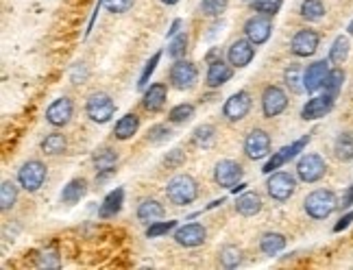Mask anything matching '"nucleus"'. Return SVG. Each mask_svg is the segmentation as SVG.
<instances>
[{
  "label": "nucleus",
  "mask_w": 353,
  "mask_h": 270,
  "mask_svg": "<svg viewBox=\"0 0 353 270\" xmlns=\"http://www.w3.org/2000/svg\"><path fill=\"white\" fill-rule=\"evenodd\" d=\"M338 207H340V203H338L336 194L332 190H325V188L310 192L304 201V210L312 221H325V218H330Z\"/></svg>",
  "instance_id": "f257e3e1"
},
{
  "label": "nucleus",
  "mask_w": 353,
  "mask_h": 270,
  "mask_svg": "<svg viewBox=\"0 0 353 270\" xmlns=\"http://www.w3.org/2000/svg\"><path fill=\"white\" fill-rule=\"evenodd\" d=\"M166 196L176 207L192 205L198 199V183L190 175H174L166 185Z\"/></svg>",
  "instance_id": "f03ea898"
},
{
  "label": "nucleus",
  "mask_w": 353,
  "mask_h": 270,
  "mask_svg": "<svg viewBox=\"0 0 353 270\" xmlns=\"http://www.w3.org/2000/svg\"><path fill=\"white\" fill-rule=\"evenodd\" d=\"M85 113L92 122L105 124L113 118V113H116V102L105 92H92L85 100Z\"/></svg>",
  "instance_id": "7ed1b4c3"
},
{
  "label": "nucleus",
  "mask_w": 353,
  "mask_h": 270,
  "mask_svg": "<svg viewBox=\"0 0 353 270\" xmlns=\"http://www.w3.org/2000/svg\"><path fill=\"white\" fill-rule=\"evenodd\" d=\"M266 192H269V196L273 201H277V203L290 201L295 192H297V179H295V175H290L286 170L271 172L269 181H266Z\"/></svg>",
  "instance_id": "20e7f679"
},
{
  "label": "nucleus",
  "mask_w": 353,
  "mask_h": 270,
  "mask_svg": "<svg viewBox=\"0 0 353 270\" xmlns=\"http://www.w3.org/2000/svg\"><path fill=\"white\" fill-rule=\"evenodd\" d=\"M46 177H48V170H46V164L40 161V159H29L20 166L18 170V183L22 190L27 192H37L44 183H46Z\"/></svg>",
  "instance_id": "39448f33"
},
{
  "label": "nucleus",
  "mask_w": 353,
  "mask_h": 270,
  "mask_svg": "<svg viewBox=\"0 0 353 270\" xmlns=\"http://www.w3.org/2000/svg\"><path fill=\"white\" fill-rule=\"evenodd\" d=\"M327 172V164L319 153H306L297 161V177L304 183H319Z\"/></svg>",
  "instance_id": "423d86ee"
},
{
  "label": "nucleus",
  "mask_w": 353,
  "mask_h": 270,
  "mask_svg": "<svg viewBox=\"0 0 353 270\" xmlns=\"http://www.w3.org/2000/svg\"><path fill=\"white\" fill-rule=\"evenodd\" d=\"M198 81V70L192 61L185 59H174V63L170 66V85L179 92H185V89H192Z\"/></svg>",
  "instance_id": "0eeeda50"
},
{
  "label": "nucleus",
  "mask_w": 353,
  "mask_h": 270,
  "mask_svg": "<svg viewBox=\"0 0 353 270\" xmlns=\"http://www.w3.org/2000/svg\"><path fill=\"white\" fill-rule=\"evenodd\" d=\"M288 107V94L280 85H269L262 92V113L264 118H277Z\"/></svg>",
  "instance_id": "6e6552de"
},
{
  "label": "nucleus",
  "mask_w": 353,
  "mask_h": 270,
  "mask_svg": "<svg viewBox=\"0 0 353 270\" xmlns=\"http://www.w3.org/2000/svg\"><path fill=\"white\" fill-rule=\"evenodd\" d=\"M271 153V135L264 128H251L244 137V155L249 159H264Z\"/></svg>",
  "instance_id": "1a4fd4ad"
},
{
  "label": "nucleus",
  "mask_w": 353,
  "mask_h": 270,
  "mask_svg": "<svg viewBox=\"0 0 353 270\" xmlns=\"http://www.w3.org/2000/svg\"><path fill=\"white\" fill-rule=\"evenodd\" d=\"M251 105H253L251 94L247 92V89H240V92H236V94H231L229 98H227L225 107H223V115L229 122H240L249 115Z\"/></svg>",
  "instance_id": "9d476101"
},
{
  "label": "nucleus",
  "mask_w": 353,
  "mask_h": 270,
  "mask_svg": "<svg viewBox=\"0 0 353 270\" xmlns=\"http://www.w3.org/2000/svg\"><path fill=\"white\" fill-rule=\"evenodd\" d=\"M319 44H321V35L317 31L301 29V31L295 33L293 42H290V50H293L295 57L308 59V57H312L319 50Z\"/></svg>",
  "instance_id": "9b49d317"
},
{
  "label": "nucleus",
  "mask_w": 353,
  "mask_h": 270,
  "mask_svg": "<svg viewBox=\"0 0 353 270\" xmlns=\"http://www.w3.org/2000/svg\"><path fill=\"white\" fill-rule=\"evenodd\" d=\"M310 144V135H304V137H299V139H295L293 144H288V146H284L282 150H277L275 155L266 161V166H264V172L266 175H271V172H275L277 168H282V166H286L290 159H295L301 150H304L306 146Z\"/></svg>",
  "instance_id": "f8f14e48"
},
{
  "label": "nucleus",
  "mask_w": 353,
  "mask_h": 270,
  "mask_svg": "<svg viewBox=\"0 0 353 270\" xmlns=\"http://www.w3.org/2000/svg\"><path fill=\"white\" fill-rule=\"evenodd\" d=\"M207 240V229L201 223H187L174 229V242L185 249H196Z\"/></svg>",
  "instance_id": "ddd939ff"
},
{
  "label": "nucleus",
  "mask_w": 353,
  "mask_h": 270,
  "mask_svg": "<svg viewBox=\"0 0 353 270\" xmlns=\"http://www.w3.org/2000/svg\"><path fill=\"white\" fill-rule=\"evenodd\" d=\"M273 33V20L271 16H264V14H258L253 18H249L244 22V35L249 37L251 42L255 46H262L269 42V37Z\"/></svg>",
  "instance_id": "4468645a"
},
{
  "label": "nucleus",
  "mask_w": 353,
  "mask_h": 270,
  "mask_svg": "<svg viewBox=\"0 0 353 270\" xmlns=\"http://www.w3.org/2000/svg\"><path fill=\"white\" fill-rule=\"evenodd\" d=\"M72 115H74V102L70 98H66V96H61V98L53 100L48 105V109H46V122L50 126L61 128V126H66L72 120Z\"/></svg>",
  "instance_id": "2eb2a0df"
},
{
  "label": "nucleus",
  "mask_w": 353,
  "mask_h": 270,
  "mask_svg": "<svg viewBox=\"0 0 353 270\" xmlns=\"http://www.w3.org/2000/svg\"><path fill=\"white\" fill-rule=\"evenodd\" d=\"M242 179V166L234 159H220L214 168V181L220 188H234Z\"/></svg>",
  "instance_id": "dca6fc26"
},
{
  "label": "nucleus",
  "mask_w": 353,
  "mask_h": 270,
  "mask_svg": "<svg viewBox=\"0 0 353 270\" xmlns=\"http://www.w3.org/2000/svg\"><path fill=\"white\" fill-rule=\"evenodd\" d=\"M255 57V44L249 40V37H242V40H236L229 50H227V61L231 63L234 68H247L251 61Z\"/></svg>",
  "instance_id": "f3484780"
},
{
  "label": "nucleus",
  "mask_w": 353,
  "mask_h": 270,
  "mask_svg": "<svg viewBox=\"0 0 353 270\" xmlns=\"http://www.w3.org/2000/svg\"><path fill=\"white\" fill-rule=\"evenodd\" d=\"M334 102H336V96L327 94V92H323L319 96H312L304 105V109H301V118L304 120H319L334 109Z\"/></svg>",
  "instance_id": "a211bd4d"
},
{
  "label": "nucleus",
  "mask_w": 353,
  "mask_h": 270,
  "mask_svg": "<svg viewBox=\"0 0 353 270\" xmlns=\"http://www.w3.org/2000/svg\"><path fill=\"white\" fill-rule=\"evenodd\" d=\"M327 72H330V59H319L310 63V66L306 68V74H304V81H306V92L308 94H314L319 92V89L323 87L325 79H327Z\"/></svg>",
  "instance_id": "6ab92c4d"
},
{
  "label": "nucleus",
  "mask_w": 353,
  "mask_h": 270,
  "mask_svg": "<svg viewBox=\"0 0 353 270\" xmlns=\"http://www.w3.org/2000/svg\"><path fill=\"white\" fill-rule=\"evenodd\" d=\"M231 76H234V66H231V63L223 61V59H216V61L209 63L205 83H207V87L216 89V87L225 85L227 81H231Z\"/></svg>",
  "instance_id": "aec40b11"
},
{
  "label": "nucleus",
  "mask_w": 353,
  "mask_h": 270,
  "mask_svg": "<svg viewBox=\"0 0 353 270\" xmlns=\"http://www.w3.org/2000/svg\"><path fill=\"white\" fill-rule=\"evenodd\" d=\"M166 98H168L166 83H153L150 87H146L144 98H142V107L150 113H157V111H161L163 105H166Z\"/></svg>",
  "instance_id": "412c9836"
},
{
  "label": "nucleus",
  "mask_w": 353,
  "mask_h": 270,
  "mask_svg": "<svg viewBox=\"0 0 353 270\" xmlns=\"http://www.w3.org/2000/svg\"><path fill=\"white\" fill-rule=\"evenodd\" d=\"M137 221L144 223V225H150V223H157V221H163V216H166V210H163V205L155 199H144L140 205H137Z\"/></svg>",
  "instance_id": "4be33fe9"
},
{
  "label": "nucleus",
  "mask_w": 353,
  "mask_h": 270,
  "mask_svg": "<svg viewBox=\"0 0 353 270\" xmlns=\"http://www.w3.org/2000/svg\"><path fill=\"white\" fill-rule=\"evenodd\" d=\"M92 164H94L96 172H113L116 170V164H118V153L109 146L96 148L92 155Z\"/></svg>",
  "instance_id": "5701e85b"
},
{
  "label": "nucleus",
  "mask_w": 353,
  "mask_h": 270,
  "mask_svg": "<svg viewBox=\"0 0 353 270\" xmlns=\"http://www.w3.org/2000/svg\"><path fill=\"white\" fill-rule=\"evenodd\" d=\"M122 203H124V190L122 188H116V190H111L109 194L105 196L103 205H100V210H98V216L100 218H116L122 210Z\"/></svg>",
  "instance_id": "b1692460"
},
{
  "label": "nucleus",
  "mask_w": 353,
  "mask_h": 270,
  "mask_svg": "<svg viewBox=\"0 0 353 270\" xmlns=\"http://www.w3.org/2000/svg\"><path fill=\"white\" fill-rule=\"evenodd\" d=\"M236 212L244 216V218H251L262 212V196L258 194V192H244V194L238 196L236 201Z\"/></svg>",
  "instance_id": "393cba45"
},
{
  "label": "nucleus",
  "mask_w": 353,
  "mask_h": 270,
  "mask_svg": "<svg viewBox=\"0 0 353 270\" xmlns=\"http://www.w3.org/2000/svg\"><path fill=\"white\" fill-rule=\"evenodd\" d=\"M286 236L284 234H277V231H266L262 238H260V251L264 255H269V257H275V255H280L284 249H286Z\"/></svg>",
  "instance_id": "a878e982"
},
{
  "label": "nucleus",
  "mask_w": 353,
  "mask_h": 270,
  "mask_svg": "<svg viewBox=\"0 0 353 270\" xmlns=\"http://www.w3.org/2000/svg\"><path fill=\"white\" fill-rule=\"evenodd\" d=\"M306 70L299 66V63H290L284 70V83L293 94H304L306 92V81H304Z\"/></svg>",
  "instance_id": "bb28decb"
},
{
  "label": "nucleus",
  "mask_w": 353,
  "mask_h": 270,
  "mask_svg": "<svg viewBox=\"0 0 353 270\" xmlns=\"http://www.w3.org/2000/svg\"><path fill=\"white\" fill-rule=\"evenodd\" d=\"M87 194V181L85 179H72L68 185H64L61 190V203L68 205H77L81 203V199Z\"/></svg>",
  "instance_id": "cd10ccee"
},
{
  "label": "nucleus",
  "mask_w": 353,
  "mask_h": 270,
  "mask_svg": "<svg viewBox=\"0 0 353 270\" xmlns=\"http://www.w3.org/2000/svg\"><path fill=\"white\" fill-rule=\"evenodd\" d=\"M137 128H140V118L135 113H127L113 126V135L118 139H131L137 133Z\"/></svg>",
  "instance_id": "c85d7f7f"
},
{
  "label": "nucleus",
  "mask_w": 353,
  "mask_h": 270,
  "mask_svg": "<svg viewBox=\"0 0 353 270\" xmlns=\"http://www.w3.org/2000/svg\"><path fill=\"white\" fill-rule=\"evenodd\" d=\"M334 155L338 161H353V131L338 133L334 142Z\"/></svg>",
  "instance_id": "c756f323"
},
{
  "label": "nucleus",
  "mask_w": 353,
  "mask_h": 270,
  "mask_svg": "<svg viewBox=\"0 0 353 270\" xmlns=\"http://www.w3.org/2000/svg\"><path fill=\"white\" fill-rule=\"evenodd\" d=\"M68 148V139L64 133H48L44 139H42V153L44 155H61V153H66Z\"/></svg>",
  "instance_id": "7c9ffc66"
},
{
  "label": "nucleus",
  "mask_w": 353,
  "mask_h": 270,
  "mask_svg": "<svg viewBox=\"0 0 353 270\" xmlns=\"http://www.w3.org/2000/svg\"><path fill=\"white\" fill-rule=\"evenodd\" d=\"M218 260H220L223 268H238L242 264L244 255H242V249L236 247V244H225L218 253Z\"/></svg>",
  "instance_id": "2f4dec72"
},
{
  "label": "nucleus",
  "mask_w": 353,
  "mask_h": 270,
  "mask_svg": "<svg viewBox=\"0 0 353 270\" xmlns=\"http://www.w3.org/2000/svg\"><path fill=\"white\" fill-rule=\"evenodd\" d=\"M351 53V42L347 35H338L332 48H330V63H336V66H340V63H345L347 57Z\"/></svg>",
  "instance_id": "473e14b6"
},
{
  "label": "nucleus",
  "mask_w": 353,
  "mask_h": 270,
  "mask_svg": "<svg viewBox=\"0 0 353 270\" xmlns=\"http://www.w3.org/2000/svg\"><path fill=\"white\" fill-rule=\"evenodd\" d=\"M18 185L14 181H9V179H5V181L0 183V210H3V212H9V210L16 207V203H18Z\"/></svg>",
  "instance_id": "72a5a7b5"
},
{
  "label": "nucleus",
  "mask_w": 353,
  "mask_h": 270,
  "mask_svg": "<svg viewBox=\"0 0 353 270\" xmlns=\"http://www.w3.org/2000/svg\"><path fill=\"white\" fill-rule=\"evenodd\" d=\"M299 14H301V18L308 20V22H319V20L325 18L327 11H325L323 0H304L301 7H299Z\"/></svg>",
  "instance_id": "f704fd0d"
},
{
  "label": "nucleus",
  "mask_w": 353,
  "mask_h": 270,
  "mask_svg": "<svg viewBox=\"0 0 353 270\" xmlns=\"http://www.w3.org/2000/svg\"><path fill=\"white\" fill-rule=\"evenodd\" d=\"M216 139V126L214 124H198L192 131V142L201 148H207Z\"/></svg>",
  "instance_id": "c9c22d12"
},
{
  "label": "nucleus",
  "mask_w": 353,
  "mask_h": 270,
  "mask_svg": "<svg viewBox=\"0 0 353 270\" xmlns=\"http://www.w3.org/2000/svg\"><path fill=\"white\" fill-rule=\"evenodd\" d=\"M343 83H345V70L343 68H330V72H327V79L323 83V89L327 94L332 96H338V92L343 89Z\"/></svg>",
  "instance_id": "e433bc0d"
},
{
  "label": "nucleus",
  "mask_w": 353,
  "mask_h": 270,
  "mask_svg": "<svg viewBox=\"0 0 353 270\" xmlns=\"http://www.w3.org/2000/svg\"><path fill=\"white\" fill-rule=\"evenodd\" d=\"M194 111H196V107L192 105V102H181V105H174V107L170 109L168 120H170L172 124H183V122H187V120L192 118Z\"/></svg>",
  "instance_id": "4c0bfd02"
},
{
  "label": "nucleus",
  "mask_w": 353,
  "mask_h": 270,
  "mask_svg": "<svg viewBox=\"0 0 353 270\" xmlns=\"http://www.w3.org/2000/svg\"><path fill=\"white\" fill-rule=\"evenodd\" d=\"M227 7H229V0H201V14L207 18H220Z\"/></svg>",
  "instance_id": "58836bf2"
},
{
  "label": "nucleus",
  "mask_w": 353,
  "mask_h": 270,
  "mask_svg": "<svg viewBox=\"0 0 353 270\" xmlns=\"http://www.w3.org/2000/svg\"><path fill=\"white\" fill-rule=\"evenodd\" d=\"M187 33H176L174 37H170V44H168V55L172 59H181L187 50Z\"/></svg>",
  "instance_id": "ea45409f"
},
{
  "label": "nucleus",
  "mask_w": 353,
  "mask_h": 270,
  "mask_svg": "<svg viewBox=\"0 0 353 270\" xmlns=\"http://www.w3.org/2000/svg\"><path fill=\"white\" fill-rule=\"evenodd\" d=\"M282 5H284V0H253V3H251L249 7L253 9V11H258V14H264V16H275L277 11L282 9Z\"/></svg>",
  "instance_id": "a19ab883"
},
{
  "label": "nucleus",
  "mask_w": 353,
  "mask_h": 270,
  "mask_svg": "<svg viewBox=\"0 0 353 270\" xmlns=\"http://www.w3.org/2000/svg\"><path fill=\"white\" fill-rule=\"evenodd\" d=\"M172 229H176V221H157V223H150L146 229V238H161L170 234Z\"/></svg>",
  "instance_id": "79ce46f5"
},
{
  "label": "nucleus",
  "mask_w": 353,
  "mask_h": 270,
  "mask_svg": "<svg viewBox=\"0 0 353 270\" xmlns=\"http://www.w3.org/2000/svg\"><path fill=\"white\" fill-rule=\"evenodd\" d=\"M170 135H172V128L168 124H155V126H150L146 139L150 144H159V142H163V139H168Z\"/></svg>",
  "instance_id": "37998d69"
},
{
  "label": "nucleus",
  "mask_w": 353,
  "mask_h": 270,
  "mask_svg": "<svg viewBox=\"0 0 353 270\" xmlns=\"http://www.w3.org/2000/svg\"><path fill=\"white\" fill-rule=\"evenodd\" d=\"M37 266L40 268H59V253L57 249H46L42 251L40 255H37Z\"/></svg>",
  "instance_id": "c03bdc74"
},
{
  "label": "nucleus",
  "mask_w": 353,
  "mask_h": 270,
  "mask_svg": "<svg viewBox=\"0 0 353 270\" xmlns=\"http://www.w3.org/2000/svg\"><path fill=\"white\" fill-rule=\"evenodd\" d=\"M159 59H161V53H155L153 57H150V59L146 61V66H144V70H142V74H140V81H137V87H146V83H148V79H150V74H153L155 68H157Z\"/></svg>",
  "instance_id": "a18cd8bd"
},
{
  "label": "nucleus",
  "mask_w": 353,
  "mask_h": 270,
  "mask_svg": "<svg viewBox=\"0 0 353 270\" xmlns=\"http://www.w3.org/2000/svg\"><path fill=\"white\" fill-rule=\"evenodd\" d=\"M135 0H103V5L107 7V11L111 14H127V11L133 7Z\"/></svg>",
  "instance_id": "49530a36"
},
{
  "label": "nucleus",
  "mask_w": 353,
  "mask_h": 270,
  "mask_svg": "<svg viewBox=\"0 0 353 270\" xmlns=\"http://www.w3.org/2000/svg\"><path fill=\"white\" fill-rule=\"evenodd\" d=\"M87 76H90V70H87V66L83 61H77L74 66L70 68V81L72 83H85Z\"/></svg>",
  "instance_id": "de8ad7c7"
},
{
  "label": "nucleus",
  "mask_w": 353,
  "mask_h": 270,
  "mask_svg": "<svg viewBox=\"0 0 353 270\" xmlns=\"http://www.w3.org/2000/svg\"><path fill=\"white\" fill-rule=\"evenodd\" d=\"M163 161H166L168 168H179V166L185 161V155H183L181 148H174V150H170V155L163 159Z\"/></svg>",
  "instance_id": "09e8293b"
},
{
  "label": "nucleus",
  "mask_w": 353,
  "mask_h": 270,
  "mask_svg": "<svg viewBox=\"0 0 353 270\" xmlns=\"http://www.w3.org/2000/svg\"><path fill=\"white\" fill-rule=\"evenodd\" d=\"M351 223H353V212H349V214H345L343 218H340V221L336 223V227H334V231H336V234H340V231H345Z\"/></svg>",
  "instance_id": "8fccbe9b"
},
{
  "label": "nucleus",
  "mask_w": 353,
  "mask_h": 270,
  "mask_svg": "<svg viewBox=\"0 0 353 270\" xmlns=\"http://www.w3.org/2000/svg\"><path fill=\"white\" fill-rule=\"evenodd\" d=\"M351 205H353V183L347 188V192L343 194V201H340V207H343V210L351 207Z\"/></svg>",
  "instance_id": "3c124183"
},
{
  "label": "nucleus",
  "mask_w": 353,
  "mask_h": 270,
  "mask_svg": "<svg viewBox=\"0 0 353 270\" xmlns=\"http://www.w3.org/2000/svg\"><path fill=\"white\" fill-rule=\"evenodd\" d=\"M179 29H181V20H179V18H176V20L172 22V27L168 29V37H174L176 33H179Z\"/></svg>",
  "instance_id": "603ef678"
},
{
  "label": "nucleus",
  "mask_w": 353,
  "mask_h": 270,
  "mask_svg": "<svg viewBox=\"0 0 353 270\" xmlns=\"http://www.w3.org/2000/svg\"><path fill=\"white\" fill-rule=\"evenodd\" d=\"M161 3H163V5H168V7H172V5L179 3V0H161Z\"/></svg>",
  "instance_id": "864d4df0"
},
{
  "label": "nucleus",
  "mask_w": 353,
  "mask_h": 270,
  "mask_svg": "<svg viewBox=\"0 0 353 270\" xmlns=\"http://www.w3.org/2000/svg\"><path fill=\"white\" fill-rule=\"evenodd\" d=\"M347 31H349V35H353V20L349 22V27H347Z\"/></svg>",
  "instance_id": "5fc2aeb1"
},
{
  "label": "nucleus",
  "mask_w": 353,
  "mask_h": 270,
  "mask_svg": "<svg viewBox=\"0 0 353 270\" xmlns=\"http://www.w3.org/2000/svg\"><path fill=\"white\" fill-rule=\"evenodd\" d=\"M244 3H247V5H251V3H253V0H244Z\"/></svg>",
  "instance_id": "6e6d98bb"
}]
</instances>
